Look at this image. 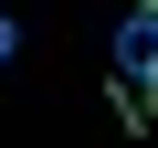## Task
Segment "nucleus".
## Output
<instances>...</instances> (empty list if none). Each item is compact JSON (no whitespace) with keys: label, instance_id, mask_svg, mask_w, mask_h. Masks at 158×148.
I'll use <instances>...</instances> for the list:
<instances>
[{"label":"nucleus","instance_id":"f03ea898","mask_svg":"<svg viewBox=\"0 0 158 148\" xmlns=\"http://www.w3.org/2000/svg\"><path fill=\"white\" fill-rule=\"evenodd\" d=\"M11 53H21V21H11V11H0V63H11Z\"/></svg>","mask_w":158,"mask_h":148},{"label":"nucleus","instance_id":"f257e3e1","mask_svg":"<svg viewBox=\"0 0 158 148\" xmlns=\"http://www.w3.org/2000/svg\"><path fill=\"white\" fill-rule=\"evenodd\" d=\"M116 116L127 127H158V21H116Z\"/></svg>","mask_w":158,"mask_h":148},{"label":"nucleus","instance_id":"7ed1b4c3","mask_svg":"<svg viewBox=\"0 0 158 148\" xmlns=\"http://www.w3.org/2000/svg\"><path fill=\"white\" fill-rule=\"evenodd\" d=\"M127 11H137V21H158V0H127Z\"/></svg>","mask_w":158,"mask_h":148}]
</instances>
